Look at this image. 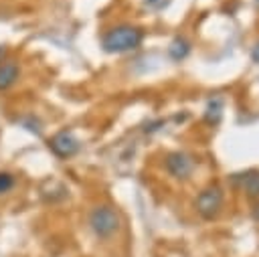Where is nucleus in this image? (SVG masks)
I'll return each mask as SVG.
<instances>
[{"instance_id": "20e7f679", "label": "nucleus", "mask_w": 259, "mask_h": 257, "mask_svg": "<svg viewBox=\"0 0 259 257\" xmlns=\"http://www.w3.org/2000/svg\"><path fill=\"white\" fill-rule=\"evenodd\" d=\"M49 148L57 158H71L79 152V140L71 132L63 130V132H57L49 140Z\"/></svg>"}, {"instance_id": "f257e3e1", "label": "nucleus", "mask_w": 259, "mask_h": 257, "mask_svg": "<svg viewBox=\"0 0 259 257\" xmlns=\"http://www.w3.org/2000/svg\"><path fill=\"white\" fill-rule=\"evenodd\" d=\"M144 32L138 26L132 24H117L113 28H109L103 38H101V47L107 53H127L134 51L142 45Z\"/></svg>"}, {"instance_id": "f03ea898", "label": "nucleus", "mask_w": 259, "mask_h": 257, "mask_svg": "<svg viewBox=\"0 0 259 257\" xmlns=\"http://www.w3.org/2000/svg\"><path fill=\"white\" fill-rule=\"evenodd\" d=\"M89 227L99 239H109L119 229V215L109 204H97L89 212Z\"/></svg>"}, {"instance_id": "1a4fd4ad", "label": "nucleus", "mask_w": 259, "mask_h": 257, "mask_svg": "<svg viewBox=\"0 0 259 257\" xmlns=\"http://www.w3.org/2000/svg\"><path fill=\"white\" fill-rule=\"evenodd\" d=\"M14 174H10V172H6V170H0V196L2 194H6V192H10L12 188H14Z\"/></svg>"}, {"instance_id": "0eeeda50", "label": "nucleus", "mask_w": 259, "mask_h": 257, "mask_svg": "<svg viewBox=\"0 0 259 257\" xmlns=\"http://www.w3.org/2000/svg\"><path fill=\"white\" fill-rule=\"evenodd\" d=\"M243 188L249 196H259V172H249L243 176Z\"/></svg>"}, {"instance_id": "39448f33", "label": "nucleus", "mask_w": 259, "mask_h": 257, "mask_svg": "<svg viewBox=\"0 0 259 257\" xmlns=\"http://www.w3.org/2000/svg\"><path fill=\"white\" fill-rule=\"evenodd\" d=\"M166 168H168V172H170L172 176H176V178H186V176H190V172H192V160H190L186 154H182V152H174V154H170V156L166 158Z\"/></svg>"}, {"instance_id": "9d476101", "label": "nucleus", "mask_w": 259, "mask_h": 257, "mask_svg": "<svg viewBox=\"0 0 259 257\" xmlns=\"http://www.w3.org/2000/svg\"><path fill=\"white\" fill-rule=\"evenodd\" d=\"M251 57H253V61H255V63H259V42L255 45V49H253V53H251Z\"/></svg>"}, {"instance_id": "7ed1b4c3", "label": "nucleus", "mask_w": 259, "mask_h": 257, "mask_svg": "<svg viewBox=\"0 0 259 257\" xmlns=\"http://www.w3.org/2000/svg\"><path fill=\"white\" fill-rule=\"evenodd\" d=\"M223 206V190L219 186H208L196 196V210L202 219H214Z\"/></svg>"}, {"instance_id": "9b49d317", "label": "nucleus", "mask_w": 259, "mask_h": 257, "mask_svg": "<svg viewBox=\"0 0 259 257\" xmlns=\"http://www.w3.org/2000/svg\"><path fill=\"white\" fill-rule=\"evenodd\" d=\"M156 2H158V0H148V4H156Z\"/></svg>"}, {"instance_id": "423d86ee", "label": "nucleus", "mask_w": 259, "mask_h": 257, "mask_svg": "<svg viewBox=\"0 0 259 257\" xmlns=\"http://www.w3.org/2000/svg\"><path fill=\"white\" fill-rule=\"evenodd\" d=\"M18 75H20V67H18L16 61L10 59V61L0 63V91L10 89V87L16 83Z\"/></svg>"}, {"instance_id": "6e6552de", "label": "nucleus", "mask_w": 259, "mask_h": 257, "mask_svg": "<svg viewBox=\"0 0 259 257\" xmlns=\"http://www.w3.org/2000/svg\"><path fill=\"white\" fill-rule=\"evenodd\" d=\"M168 53H170V57H172V59L180 61V59H184V57H186V53H188V42H186L184 38H176V40H172V45H170Z\"/></svg>"}, {"instance_id": "f8f14e48", "label": "nucleus", "mask_w": 259, "mask_h": 257, "mask_svg": "<svg viewBox=\"0 0 259 257\" xmlns=\"http://www.w3.org/2000/svg\"><path fill=\"white\" fill-rule=\"evenodd\" d=\"M257 4H259V0H257Z\"/></svg>"}]
</instances>
